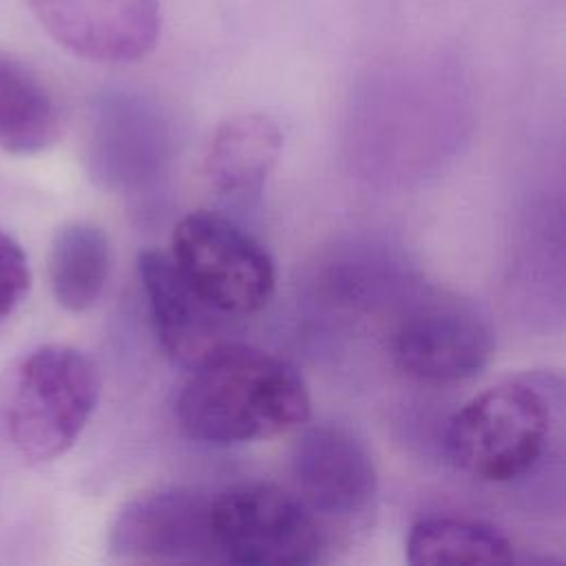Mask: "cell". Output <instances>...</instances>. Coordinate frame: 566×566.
Here are the masks:
<instances>
[{
  "label": "cell",
  "instance_id": "obj_10",
  "mask_svg": "<svg viewBox=\"0 0 566 566\" xmlns=\"http://www.w3.org/2000/svg\"><path fill=\"white\" fill-rule=\"evenodd\" d=\"M137 274L153 332L170 360L192 369L226 343V316L195 294L168 252H139Z\"/></svg>",
  "mask_w": 566,
  "mask_h": 566
},
{
  "label": "cell",
  "instance_id": "obj_9",
  "mask_svg": "<svg viewBox=\"0 0 566 566\" xmlns=\"http://www.w3.org/2000/svg\"><path fill=\"white\" fill-rule=\"evenodd\" d=\"M29 7L60 46L102 64L146 57L161 31L159 0H29Z\"/></svg>",
  "mask_w": 566,
  "mask_h": 566
},
{
  "label": "cell",
  "instance_id": "obj_11",
  "mask_svg": "<svg viewBox=\"0 0 566 566\" xmlns=\"http://www.w3.org/2000/svg\"><path fill=\"white\" fill-rule=\"evenodd\" d=\"M283 137L263 113H239L223 119L208 146L206 175L212 188L232 199L256 197L279 155Z\"/></svg>",
  "mask_w": 566,
  "mask_h": 566
},
{
  "label": "cell",
  "instance_id": "obj_8",
  "mask_svg": "<svg viewBox=\"0 0 566 566\" xmlns=\"http://www.w3.org/2000/svg\"><path fill=\"white\" fill-rule=\"evenodd\" d=\"M493 349L489 321L462 301H438L413 310L391 338L398 369L422 382L473 378L486 367Z\"/></svg>",
  "mask_w": 566,
  "mask_h": 566
},
{
  "label": "cell",
  "instance_id": "obj_3",
  "mask_svg": "<svg viewBox=\"0 0 566 566\" xmlns=\"http://www.w3.org/2000/svg\"><path fill=\"white\" fill-rule=\"evenodd\" d=\"M99 400L95 363L71 345H42L18 367L9 407V438L27 462L66 453Z\"/></svg>",
  "mask_w": 566,
  "mask_h": 566
},
{
  "label": "cell",
  "instance_id": "obj_5",
  "mask_svg": "<svg viewBox=\"0 0 566 566\" xmlns=\"http://www.w3.org/2000/svg\"><path fill=\"white\" fill-rule=\"evenodd\" d=\"M210 526L219 562L314 564L327 537L294 491L272 482H241L210 495Z\"/></svg>",
  "mask_w": 566,
  "mask_h": 566
},
{
  "label": "cell",
  "instance_id": "obj_4",
  "mask_svg": "<svg viewBox=\"0 0 566 566\" xmlns=\"http://www.w3.org/2000/svg\"><path fill=\"white\" fill-rule=\"evenodd\" d=\"M168 256L195 294L226 318L250 316L274 294L276 268L270 252L219 212L184 214L172 230Z\"/></svg>",
  "mask_w": 566,
  "mask_h": 566
},
{
  "label": "cell",
  "instance_id": "obj_14",
  "mask_svg": "<svg viewBox=\"0 0 566 566\" xmlns=\"http://www.w3.org/2000/svg\"><path fill=\"white\" fill-rule=\"evenodd\" d=\"M407 562L429 564H511L513 544L497 528L451 515L418 520L407 535Z\"/></svg>",
  "mask_w": 566,
  "mask_h": 566
},
{
  "label": "cell",
  "instance_id": "obj_13",
  "mask_svg": "<svg viewBox=\"0 0 566 566\" xmlns=\"http://www.w3.org/2000/svg\"><path fill=\"white\" fill-rule=\"evenodd\" d=\"M49 283L53 298L69 312H84L102 296L111 270L106 232L88 221H69L51 239Z\"/></svg>",
  "mask_w": 566,
  "mask_h": 566
},
{
  "label": "cell",
  "instance_id": "obj_12",
  "mask_svg": "<svg viewBox=\"0 0 566 566\" xmlns=\"http://www.w3.org/2000/svg\"><path fill=\"white\" fill-rule=\"evenodd\" d=\"M62 130V111L38 71L13 53L0 51V150L35 155Z\"/></svg>",
  "mask_w": 566,
  "mask_h": 566
},
{
  "label": "cell",
  "instance_id": "obj_7",
  "mask_svg": "<svg viewBox=\"0 0 566 566\" xmlns=\"http://www.w3.org/2000/svg\"><path fill=\"white\" fill-rule=\"evenodd\" d=\"M108 548L126 562H219L210 526V495L168 486L128 500L111 524Z\"/></svg>",
  "mask_w": 566,
  "mask_h": 566
},
{
  "label": "cell",
  "instance_id": "obj_1",
  "mask_svg": "<svg viewBox=\"0 0 566 566\" xmlns=\"http://www.w3.org/2000/svg\"><path fill=\"white\" fill-rule=\"evenodd\" d=\"M188 371L175 416L192 440L243 444L276 438L310 420L303 376L270 352L226 340Z\"/></svg>",
  "mask_w": 566,
  "mask_h": 566
},
{
  "label": "cell",
  "instance_id": "obj_2",
  "mask_svg": "<svg viewBox=\"0 0 566 566\" xmlns=\"http://www.w3.org/2000/svg\"><path fill=\"white\" fill-rule=\"evenodd\" d=\"M555 413L557 407L542 382L504 380L451 416L444 429L447 460L475 480H517L546 453Z\"/></svg>",
  "mask_w": 566,
  "mask_h": 566
},
{
  "label": "cell",
  "instance_id": "obj_15",
  "mask_svg": "<svg viewBox=\"0 0 566 566\" xmlns=\"http://www.w3.org/2000/svg\"><path fill=\"white\" fill-rule=\"evenodd\" d=\"M31 274L22 245L0 230V323H4L29 292Z\"/></svg>",
  "mask_w": 566,
  "mask_h": 566
},
{
  "label": "cell",
  "instance_id": "obj_6",
  "mask_svg": "<svg viewBox=\"0 0 566 566\" xmlns=\"http://www.w3.org/2000/svg\"><path fill=\"white\" fill-rule=\"evenodd\" d=\"M294 493L321 524H352L376 502L378 473L365 442L343 424L305 427L292 444Z\"/></svg>",
  "mask_w": 566,
  "mask_h": 566
}]
</instances>
